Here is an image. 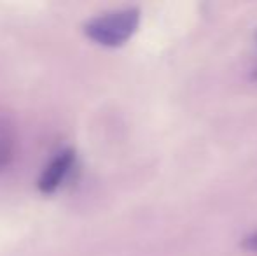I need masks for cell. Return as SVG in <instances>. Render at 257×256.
<instances>
[{"label": "cell", "instance_id": "obj_1", "mask_svg": "<svg viewBox=\"0 0 257 256\" xmlns=\"http://www.w3.org/2000/svg\"><path fill=\"white\" fill-rule=\"evenodd\" d=\"M140 25V9L128 7V9L112 11L102 16L91 18L84 25V34L93 42L105 48H119L132 39Z\"/></svg>", "mask_w": 257, "mask_h": 256}, {"label": "cell", "instance_id": "obj_2", "mask_svg": "<svg viewBox=\"0 0 257 256\" xmlns=\"http://www.w3.org/2000/svg\"><path fill=\"white\" fill-rule=\"evenodd\" d=\"M75 163V151L74 149H61L56 156L51 158L48 165L42 170L41 178L37 179V188L41 193L51 195L61 186L63 179L68 176Z\"/></svg>", "mask_w": 257, "mask_h": 256}, {"label": "cell", "instance_id": "obj_3", "mask_svg": "<svg viewBox=\"0 0 257 256\" xmlns=\"http://www.w3.org/2000/svg\"><path fill=\"white\" fill-rule=\"evenodd\" d=\"M18 149V135L13 120L0 113V172L13 165Z\"/></svg>", "mask_w": 257, "mask_h": 256}, {"label": "cell", "instance_id": "obj_4", "mask_svg": "<svg viewBox=\"0 0 257 256\" xmlns=\"http://www.w3.org/2000/svg\"><path fill=\"white\" fill-rule=\"evenodd\" d=\"M241 247H243V249H248V251H255L257 253V233L245 237L243 242H241Z\"/></svg>", "mask_w": 257, "mask_h": 256}, {"label": "cell", "instance_id": "obj_5", "mask_svg": "<svg viewBox=\"0 0 257 256\" xmlns=\"http://www.w3.org/2000/svg\"><path fill=\"white\" fill-rule=\"evenodd\" d=\"M252 79H255V81H257V68H255L254 72H252Z\"/></svg>", "mask_w": 257, "mask_h": 256}, {"label": "cell", "instance_id": "obj_6", "mask_svg": "<svg viewBox=\"0 0 257 256\" xmlns=\"http://www.w3.org/2000/svg\"><path fill=\"white\" fill-rule=\"evenodd\" d=\"M255 39H257V34H255Z\"/></svg>", "mask_w": 257, "mask_h": 256}]
</instances>
